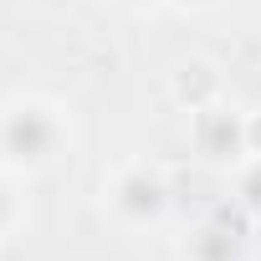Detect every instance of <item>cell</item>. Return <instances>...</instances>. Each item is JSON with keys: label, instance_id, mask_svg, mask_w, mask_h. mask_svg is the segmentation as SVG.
I'll return each mask as SVG.
<instances>
[{"label": "cell", "instance_id": "7", "mask_svg": "<svg viewBox=\"0 0 261 261\" xmlns=\"http://www.w3.org/2000/svg\"><path fill=\"white\" fill-rule=\"evenodd\" d=\"M251 225H261V159L236 164V200H230Z\"/></svg>", "mask_w": 261, "mask_h": 261}, {"label": "cell", "instance_id": "4", "mask_svg": "<svg viewBox=\"0 0 261 261\" xmlns=\"http://www.w3.org/2000/svg\"><path fill=\"white\" fill-rule=\"evenodd\" d=\"M185 261H251V220L236 205L205 215L185 236Z\"/></svg>", "mask_w": 261, "mask_h": 261}, {"label": "cell", "instance_id": "6", "mask_svg": "<svg viewBox=\"0 0 261 261\" xmlns=\"http://www.w3.org/2000/svg\"><path fill=\"white\" fill-rule=\"evenodd\" d=\"M31 220V200H26V179L0 169V246L11 236H21V225Z\"/></svg>", "mask_w": 261, "mask_h": 261}, {"label": "cell", "instance_id": "9", "mask_svg": "<svg viewBox=\"0 0 261 261\" xmlns=\"http://www.w3.org/2000/svg\"><path fill=\"white\" fill-rule=\"evenodd\" d=\"M169 11H179V16H210V11H220L225 0H164Z\"/></svg>", "mask_w": 261, "mask_h": 261}, {"label": "cell", "instance_id": "8", "mask_svg": "<svg viewBox=\"0 0 261 261\" xmlns=\"http://www.w3.org/2000/svg\"><path fill=\"white\" fill-rule=\"evenodd\" d=\"M246 159H261V108L246 113Z\"/></svg>", "mask_w": 261, "mask_h": 261}, {"label": "cell", "instance_id": "3", "mask_svg": "<svg viewBox=\"0 0 261 261\" xmlns=\"http://www.w3.org/2000/svg\"><path fill=\"white\" fill-rule=\"evenodd\" d=\"M190 149L210 169H236L246 164V113L230 97H215L190 113Z\"/></svg>", "mask_w": 261, "mask_h": 261}, {"label": "cell", "instance_id": "10", "mask_svg": "<svg viewBox=\"0 0 261 261\" xmlns=\"http://www.w3.org/2000/svg\"><path fill=\"white\" fill-rule=\"evenodd\" d=\"M123 6H134V11H154V6H164V0H123Z\"/></svg>", "mask_w": 261, "mask_h": 261}, {"label": "cell", "instance_id": "2", "mask_svg": "<svg viewBox=\"0 0 261 261\" xmlns=\"http://www.w3.org/2000/svg\"><path fill=\"white\" fill-rule=\"evenodd\" d=\"M102 210L128 236H154L174 220V185L149 159H123L102 179Z\"/></svg>", "mask_w": 261, "mask_h": 261}, {"label": "cell", "instance_id": "1", "mask_svg": "<svg viewBox=\"0 0 261 261\" xmlns=\"http://www.w3.org/2000/svg\"><path fill=\"white\" fill-rule=\"evenodd\" d=\"M72 113L46 92H11L0 102V169L16 179H41L72 154Z\"/></svg>", "mask_w": 261, "mask_h": 261}, {"label": "cell", "instance_id": "5", "mask_svg": "<svg viewBox=\"0 0 261 261\" xmlns=\"http://www.w3.org/2000/svg\"><path fill=\"white\" fill-rule=\"evenodd\" d=\"M169 92H174V102H179L185 113H195V108H205V102L225 97V87H220V72H215L210 62H185V67H174V82H169Z\"/></svg>", "mask_w": 261, "mask_h": 261}]
</instances>
